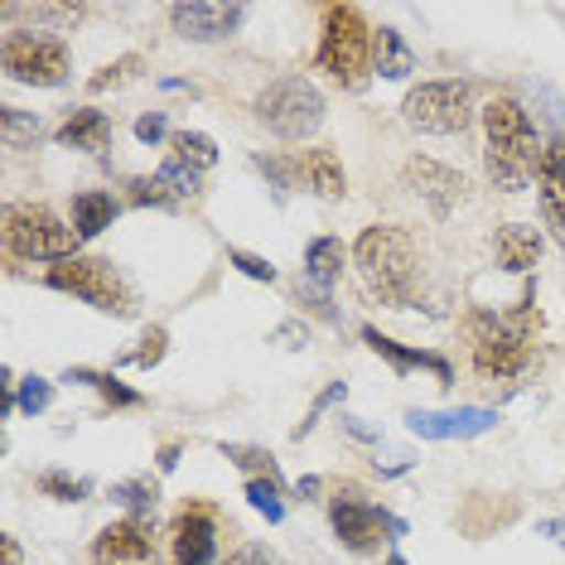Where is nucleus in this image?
I'll use <instances>...</instances> for the list:
<instances>
[{
    "mask_svg": "<svg viewBox=\"0 0 565 565\" xmlns=\"http://www.w3.org/2000/svg\"><path fill=\"white\" fill-rule=\"evenodd\" d=\"M223 459L227 465H237V469H247L252 479H280L276 459L266 455V449H256V445H223Z\"/></svg>",
    "mask_w": 565,
    "mask_h": 565,
    "instance_id": "31",
    "label": "nucleus"
},
{
    "mask_svg": "<svg viewBox=\"0 0 565 565\" xmlns=\"http://www.w3.org/2000/svg\"><path fill=\"white\" fill-rule=\"evenodd\" d=\"M174 465H179V445H164L160 449V473H174Z\"/></svg>",
    "mask_w": 565,
    "mask_h": 565,
    "instance_id": "48",
    "label": "nucleus"
},
{
    "mask_svg": "<svg viewBox=\"0 0 565 565\" xmlns=\"http://www.w3.org/2000/svg\"><path fill=\"white\" fill-rule=\"evenodd\" d=\"M387 565H406V561L402 556H387Z\"/></svg>",
    "mask_w": 565,
    "mask_h": 565,
    "instance_id": "49",
    "label": "nucleus"
},
{
    "mask_svg": "<svg viewBox=\"0 0 565 565\" xmlns=\"http://www.w3.org/2000/svg\"><path fill=\"white\" fill-rule=\"evenodd\" d=\"M271 343H280V349H290V353H300L305 343H310V329H305L300 319H286V324L271 329Z\"/></svg>",
    "mask_w": 565,
    "mask_h": 565,
    "instance_id": "40",
    "label": "nucleus"
},
{
    "mask_svg": "<svg viewBox=\"0 0 565 565\" xmlns=\"http://www.w3.org/2000/svg\"><path fill=\"white\" fill-rule=\"evenodd\" d=\"M111 498L126 503L140 518V512H150V508L160 503V483L156 479H121V483H111Z\"/></svg>",
    "mask_w": 565,
    "mask_h": 565,
    "instance_id": "32",
    "label": "nucleus"
},
{
    "mask_svg": "<svg viewBox=\"0 0 565 565\" xmlns=\"http://www.w3.org/2000/svg\"><path fill=\"white\" fill-rule=\"evenodd\" d=\"M247 20L242 6H213V0H189V6H170V24L179 40H194V44H217V40H233Z\"/></svg>",
    "mask_w": 565,
    "mask_h": 565,
    "instance_id": "13",
    "label": "nucleus"
},
{
    "mask_svg": "<svg viewBox=\"0 0 565 565\" xmlns=\"http://www.w3.org/2000/svg\"><path fill=\"white\" fill-rule=\"evenodd\" d=\"M164 353H170V333H164V329H146L136 339V349L121 353V363L126 367H156V363H164Z\"/></svg>",
    "mask_w": 565,
    "mask_h": 565,
    "instance_id": "33",
    "label": "nucleus"
},
{
    "mask_svg": "<svg viewBox=\"0 0 565 565\" xmlns=\"http://www.w3.org/2000/svg\"><path fill=\"white\" fill-rule=\"evenodd\" d=\"M63 382H87V387L102 392V402L107 406H146V396H140L136 387H126L121 377H111V372H93V367H68L63 372Z\"/></svg>",
    "mask_w": 565,
    "mask_h": 565,
    "instance_id": "26",
    "label": "nucleus"
},
{
    "mask_svg": "<svg viewBox=\"0 0 565 565\" xmlns=\"http://www.w3.org/2000/svg\"><path fill=\"white\" fill-rule=\"evenodd\" d=\"M0 15H6L10 24H20V20H30V24H44V30H73L87 10L83 6H49V0H34V6H20V0H6L0 6Z\"/></svg>",
    "mask_w": 565,
    "mask_h": 565,
    "instance_id": "24",
    "label": "nucleus"
},
{
    "mask_svg": "<svg viewBox=\"0 0 565 565\" xmlns=\"http://www.w3.org/2000/svg\"><path fill=\"white\" fill-rule=\"evenodd\" d=\"M406 189L416 194L435 217H449L465 203V174L459 170H449V164L440 160H426V156H416V160H406Z\"/></svg>",
    "mask_w": 565,
    "mask_h": 565,
    "instance_id": "12",
    "label": "nucleus"
},
{
    "mask_svg": "<svg viewBox=\"0 0 565 565\" xmlns=\"http://www.w3.org/2000/svg\"><path fill=\"white\" fill-rule=\"evenodd\" d=\"M252 164H256V170H262L266 179H271L276 203H286V199H290V174L280 170V160H271V156H252Z\"/></svg>",
    "mask_w": 565,
    "mask_h": 565,
    "instance_id": "39",
    "label": "nucleus"
},
{
    "mask_svg": "<svg viewBox=\"0 0 565 565\" xmlns=\"http://www.w3.org/2000/svg\"><path fill=\"white\" fill-rule=\"evenodd\" d=\"M156 556V526L146 518H121L111 526H102L93 542V561L97 565H140Z\"/></svg>",
    "mask_w": 565,
    "mask_h": 565,
    "instance_id": "15",
    "label": "nucleus"
},
{
    "mask_svg": "<svg viewBox=\"0 0 565 565\" xmlns=\"http://www.w3.org/2000/svg\"><path fill=\"white\" fill-rule=\"evenodd\" d=\"M34 488H40L44 498H54V503H83V498L93 493V479H73V473H63V469H49L34 479Z\"/></svg>",
    "mask_w": 565,
    "mask_h": 565,
    "instance_id": "30",
    "label": "nucleus"
},
{
    "mask_svg": "<svg viewBox=\"0 0 565 565\" xmlns=\"http://www.w3.org/2000/svg\"><path fill=\"white\" fill-rule=\"evenodd\" d=\"M536 199H542L546 227L565 242V136H551L536 164Z\"/></svg>",
    "mask_w": 565,
    "mask_h": 565,
    "instance_id": "16",
    "label": "nucleus"
},
{
    "mask_svg": "<svg viewBox=\"0 0 565 565\" xmlns=\"http://www.w3.org/2000/svg\"><path fill=\"white\" fill-rule=\"evenodd\" d=\"M131 203H150V209H164V199H160V184L156 179H131Z\"/></svg>",
    "mask_w": 565,
    "mask_h": 565,
    "instance_id": "42",
    "label": "nucleus"
},
{
    "mask_svg": "<svg viewBox=\"0 0 565 565\" xmlns=\"http://www.w3.org/2000/svg\"><path fill=\"white\" fill-rule=\"evenodd\" d=\"M78 233L63 227L44 203H10L6 209V252L15 262H68L78 256Z\"/></svg>",
    "mask_w": 565,
    "mask_h": 565,
    "instance_id": "5",
    "label": "nucleus"
},
{
    "mask_svg": "<svg viewBox=\"0 0 565 565\" xmlns=\"http://www.w3.org/2000/svg\"><path fill=\"white\" fill-rule=\"evenodd\" d=\"M44 280L63 295H78V300H87L102 315H117V319L136 315V290L126 286V280L111 271V262H102V256H68V262L49 266Z\"/></svg>",
    "mask_w": 565,
    "mask_h": 565,
    "instance_id": "6",
    "label": "nucleus"
},
{
    "mask_svg": "<svg viewBox=\"0 0 565 565\" xmlns=\"http://www.w3.org/2000/svg\"><path fill=\"white\" fill-rule=\"evenodd\" d=\"M140 73H146V58H140V54H121V58H111L107 68H97L93 78H87V93H111V87L136 83Z\"/></svg>",
    "mask_w": 565,
    "mask_h": 565,
    "instance_id": "28",
    "label": "nucleus"
},
{
    "mask_svg": "<svg viewBox=\"0 0 565 565\" xmlns=\"http://www.w3.org/2000/svg\"><path fill=\"white\" fill-rule=\"evenodd\" d=\"M24 556H20V542L15 536H0V565H20Z\"/></svg>",
    "mask_w": 565,
    "mask_h": 565,
    "instance_id": "46",
    "label": "nucleus"
},
{
    "mask_svg": "<svg viewBox=\"0 0 565 565\" xmlns=\"http://www.w3.org/2000/svg\"><path fill=\"white\" fill-rule=\"evenodd\" d=\"M483 131H488V150H483V170L493 179V189L503 194H522L536 179L542 164V140H536L532 117L522 111V102L512 97H493L483 107Z\"/></svg>",
    "mask_w": 565,
    "mask_h": 565,
    "instance_id": "2",
    "label": "nucleus"
},
{
    "mask_svg": "<svg viewBox=\"0 0 565 565\" xmlns=\"http://www.w3.org/2000/svg\"><path fill=\"white\" fill-rule=\"evenodd\" d=\"M295 174L305 179V189H315L319 199H343L349 194V174L333 150H300L295 156Z\"/></svg>",
    "mask_w": 565,
    "mask_h": 565,
    "instance_id": "20",
    "label": "nucleus"
},
{
    "mask_svg": "<svg viewBox=\"0 0 565 565\" xmlns=\"http://www.w3.org/2000/svg\"><path fill=\"white\" fill-rule=\"evenodd\" d=\"M498 426V411L459 406V411H406V430L420 440H473Z\"/></svg>",
    "mask_w": 565,
    "mask_h": 565,
    "instance_id": "14",
    "label": "nucleus"
},
{
    "mask_svg": "<svg viewBox=\"0 0 565 565\" xmlns=\"http://www.w3.org/2000/svg\"><path fill=\"white\" fill-rule=\"evenodd\" d=\"M156 184H160L164 209H194V203L203 199V179H199V170H189V164H184V160H174V156L156 170Z\"/></svg>",
    "mask_w": 565,
    "mask_h": 565,
    "instance_id": "22",
    "label": "nucleus"
},
{
    "mask_svg": "<svg viewBox=\"0 0 565 565\" xmlns=\"http://www.w3.org/2000/svg\"><path fill=\"white\" fill-rule=\"evenodd\" d=\"M343 396H349V382H329V387H324V392H319V396H315V406H310V411H305V420H300V426H295V430H290V435H295V440H305V435H310V430L319 426V416H324V411H329V406H339V402H343Z\"/></svg>",
    "mask_w": 565,
    "mask_h": 565,
    "instance_id": "36",
    "label": "nucleus"
},
{
    "mask_svg": "<svg viewBox=\"0 0 565 565\" xmlns=\"http://www.w3.org/2000/svg\"><path fill=\"white\" fill-rule=\"evenodd\" d=\"M315 63L339 87H349V93H363L367 73H372V30L363 24V10L343 6V0L324 6V34H319Z\"/></svg>",
    "mask_w": 565,
    "mask_h": 565,
    "instance_id": "4",
    "label": "nucleus"
},
{
    "mask_svg": "<svg viewBox=\"0 0 565 565\" xmlns=\"http://www.w3.org/2000/svg\"><path fill=\"white\" fill-rule=\"evenodd\" d=\"M329 526H333V536H339V546L358 551V556L377 551L382 536H392V542H396V536H406L402 518H392L387 508L363 503L353 488H349V493H339V498H329Z\"/></svg>",
    "mask_w": 565,
    "mask_h": 565,
    "instance_id": "10",
    "label": "nucleus"
},
{
    "mask_svg": "<svg viewBox=\"0 0 565 565\" xmlns=\"http://www.w3.org/2000/svg\"><path fill=\"white\" fill-rule=\"evenodd\" d=\"M339 420H343V430H349L353 440H363V445H377V440H382V430H377V426H367L363 416H339Z\"/></svg>",
    "mask_w": 565,
    "mask_h": 565,
    "instance_id": "43",
    "label": "nucleus"
},
{
    "mask_svg": "<svg viewBox=\"0 0 565 565\" xmlns=\"http://www.w3.org/2000/svg\"><path fill=\"white\" fill-rule=\"evenodd\" d=\"M402 117L411 131H420V136H459L473 121V87L459 78L420 83L406 93Z\"/></svg>",
    "mask_w": 565,
    "mask_h": 565,
    "instance_id": "8",
    "label": "nucleus"
},
{
    "mask_svg": "<svg viewBox=\"0 0 565 565\" xmlns=\"http://www.w3.org/2000/svg\"><path fill=\"white\" fill-rule=\"evenodd\" d=\"M256 117L280 140H305L324 126V93H319L310 78H280L271 87H262Z\"/></svg>",
    "mask_w": 565,
    "mask_h": 565,
    "instance_id": "7",
    "label": "nucleus"
},
{
    "mask_svg": "<svg viewBox=\"0 0 565 565\" xmlns=\"http://www.w3.org/2000/svg\"><path fill=\"white\" fill-rule=\"evenodd\" d=\"M217 561V512L209 503H184L170 526V565H213Z\"/></svg>",
    "mask_w": 565,
    "mask_h": 565,
    "instance_id": "11",
    "label": "nucleus"
},
{
    "mask_svg": "<svg viewBox=\"0 0 565 565\" xmlns=\"http://www.w3.org/2000/svg\"><path fill=\"white\" fill-rule=\"evenodd\" d=\"M295 300L305 305V310H310L315 319H324V324H343V315L333 310V300H329V290H319V286H310V280H300V286H295Z\"/></svg>",
    "mask_w": 565,
    "mask_h": 565,
    "instance_id": "37",
    "label": "nucleus"
},
{
    "mask_svg": "<svg viewBox=\"0 0 565 565\" xmlns=\"http://www.w3.org/2000/svg\"><path fill=\"white\" fill-rule=\"evenodd\" d=\"M170 136V121H164V111H146V117L136 121V140H146V146H156V140Z\"/></svg>",
    "mask_w": 565,
    "mask_h": 565,
    "instance_id": "41",
    "label": "nucleus"
},
{
    "mask_svg": "<svg viewBox=\"0 0 565 565\" xmlns=\"http://www.w3.org/2000/svg\"><path fill=\"white\" fill-rule=\"evenodd\" d=\"M49 402H54V382L49 377H24L15 387V406L24 416H40V411H49Z\"/></svg>",
    "mask_w": 565,
    "mask_h": 565,
    "instance_id": "35",
    "label": "nucleus"
},
{
    "mask_svg": "<svg viewBox=\"0 0 565 565\" xmlns=\"http://www.w3.org/2000/svg\"><path fill=\"white\" fill-rule=\"evenodd\" d=\"M54 140L68 146V150L102 156V150L111 146V121H107V111H97V107H73L68 117H63V126L54 131Z\"/></svg>",
    "mask_w": 565,
    "mask_h": 565,
    "instance_id": "19",
    "label": "nucleus"
},
{
    "mask_svg": "<svg viewBox=\"0 0 565 565\" xmlns=\"http://www.w3.org/2000/svg\"><path fill=\"white\" fill-rule=\"evenodd\" d=\"M372 68L392 83H402L416 73V54H411V44L402 40V30H387V24L372 30Z\"/></svg>",
    "mask_w": 565,
    "mask_h": 565,
    "instance_id": "21",
    "label": "nucleus"
},
{
    "mask_svg": "<svg viewBox=\"0 0 565 565\" xmlns=\"http://www.w3.org/2000/svg\"><path fill=\"white\" fill-rule=\"evenodd\" d=\"M343 262H349V252H343L339 237H315L310 247H305V280L319 290H329L333 280L343 276Z\"/></svg>",
    "mask_w": 565,
    "mask_h": 565,
    "instance_id": "25",
    "label": "nucleus"
},
{
    "mask_svg": "<svg viewBox=\"0 0 565 565\" xmlns=\"http://www.w3.org/2000/svg\"><path fill=\"white\" fill-rule=\"evenodd\" d=\"M121 203L111 194H102V189H87V194L73 199V233H78L83 242H93L97 233H107L111 223H117Z\"/></svg>",
    "mask_w": 565,
    "mask_h": 565,
    "instance_id": "23",
    "label": "nucleus"
},
{
    "mask_svg": "<svg viewBox=\"0 0 565 565\" xmlns=\"http://www.w3.org/2000/svg\"><path fill=\"white\" fill-rule=\"evenodd\" d=\"M319 488H324V479H319V473H305V479L295 483V498H315Z\"/></svg>",
    "mask_w": 565,
    "mask_h": 565,
    "instance_id": "47",
    "label": "nucleus"
},
{
    "mask_svg": "<svg viewBox=\"0 0 565 565\" xmlns=\"http://www.w3.org/2000/svg\"><path fill=\"white\" fill-rule=\"evenodd\" d=\"M542 252H546V242L536 227H526V223H503L498 227V237H493V256H498V266L512 276H526L536 262H542Z\"/></svg>",
    "mask_w": 565,
    "mask_h": 565,
    "instance_id": "17",
    "label": "nucleus"
},
{
    "mask_svg": "<svg viewBox=\"0 0 565 565\" xmlns=\"http://www.w3.org/2000/svg\"><path fill=\"white\" fill-rule=\"evenodd\" d=\"M170 150H174V160H184L189 170H199V174L217 164V140L203 136V131H174L170 136Z\"/></svg>",
    "mask_w": 565,
    "mask_h": 565,
    "instance_id": "27",
    "label": "nucleus"
},
{
    "mask_svg": "<svg viewBox=\"0 0 565 565\" xmlns=\"http://www.w3.org/2000/svg\"><path fill=\"white\" fill-rule=\"evenodd\" d=\"M247 503L256 512H266V522H286V503H280L276 479H247Z\"/></svg>",
    "mask_w": 565,
    "mask_h": 565,
    "instance_id": "34",
    "label": "nucleus"
},
{
    "mask_svg": "<svg viewBox=\"0 0 565 565\" xmlns=\"http://www.w3.org/2000/svg\"><path fill=\"white\" fill-rule=\"evenodd\" d=\"M223 565H271V556H266L262 546H242V551H233Z\"/></svg>",
    "mask_w": 565,
    "mask_h": 565,
    "instance_id": "44",
    "label": "nucleus"
},
{
    "mask_svg": "<svg viewBox=\"0 0 565 565\" xmlns=\"http://www.w3.org/2000/svg\"><path fill=\"white\" fill-rule=\"evenodd\" d=\"M353 266L363 276L367 295H377L387 310H406L416 300L420 262H416V237L406 227H392V223L367 227L353 247Z\"/></svg>",
    "mask_w": 565,
    "mask_h": 565,
    "instance_id": "3",
    "label": "nucleus"
},
{
    "mask_svg": "<svg viewBox=\"0 0 565 565\" xmlns=\"http://www.w3.org/2000/svg\"><path fill=\"white\" fill-rule=\"evenodd\" d=\"M363 343L377 358H387V363L396 367V372H416V367H430L435 377H440V387H449L455 382V372H449V363L440 353H426V349H406V343H396V339H387L382 329H372V324H363Z\"/></svg>",
    "mask_w": 565,
    "mask_h": 565,
    "instance_id": "18",
    "label": "nucleus"
},
{
    "mask_svg": "<svg viewBox=\"0 0 565 565\" xmlns=\"http://www.w3.org/2000/svg\"><path fill=\"white\" fill-rule=\"evenodd\" d=\"M536 536H546V542L565 546V522H561V518H546V522H536Z\"/></svg>",
    "mask_w": 565,
    "mask_h": 565,
    "instance_id": "45",
    "label": "nucleus"
},
{
    "mask_svg": "<svg viewBox=\"0 0 565 565\" xmlns=\"http://www.w3.org/2000/svg\"><path fill=\"white\" fill-rule=\"evenodd\" d=\"M536 333H542V310H536V290L526 286L522 300L508 315H473L469 339H473V372L488 382H512L532 367L536 358Z\"/></svg>",
    "mask_w": 565,
    "mask_h": 565,
    "instance_id": "1",
    "label": "nucleus"
},
{
    "mask_svg": "<svg viewBox=\"0 0 565 565\" xmlns=\"http://www.w3.org/2000/svg\"><path fill=\"white\" fill-rule=\"evenodd\" d=\"M227 262H233L242 276H252V280H266V286H271V280H276V266L266 262V256H252V252H227Z\"/></svg>",
    "mask_w": 565,
    "mask_h": 565,
    "instance_id": "38",
    "label": "nucleus"
},
{
    "mask_svg": "<svg viewBox=\"0 0 565 565\" xmlns=\"http://www.w3.org/2000/svg\"><path fill=\"white\" fill-rule=\"evenodd\" d=\"M0 140H6V150H24L40 140V117L24 107H6L0 111Z\"/></svg>",
    "mask_w": 565,
    "mask_h": 565,
    "instance_id": "29",
    "label": "nucleus"
},
{
    "mask_svg": "<svg viewBox=\"0 0 565 565\" xmlns=\"http://www.w3.org/2000/svg\"><path fill=\"white\" fill-rule=\"evenodd\" d=\"M68 44L49 40V34H30V30H10L0 44V68L6 78L30 83V87H58L68 83Z\"/></svg>",
    "mask_w": 565,
    "mask_h": 565,
    "instance_id": "9",
    "label": "nucleus"
}]
</instances>
